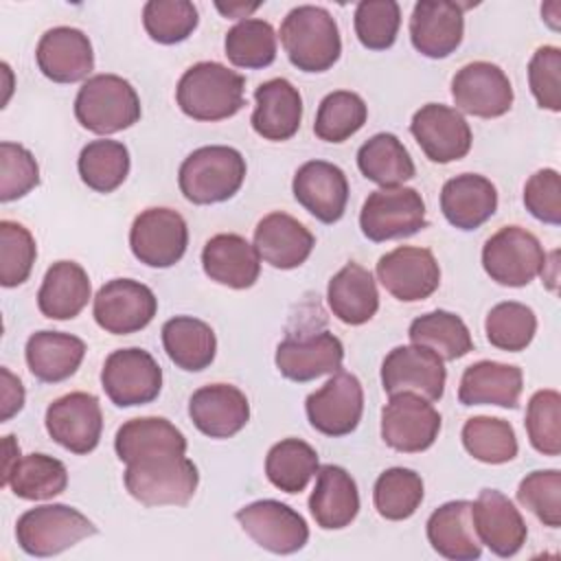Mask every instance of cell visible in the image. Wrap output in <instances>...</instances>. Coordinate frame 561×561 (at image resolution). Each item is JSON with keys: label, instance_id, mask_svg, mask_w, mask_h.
I'll return each mask as SVG.
<instances>
[{"label": "cell", "instance_id": "obj_1", "mask_svg": "<svg viewBox=\"0 0 561 561\" xmlns=\"http://www.w3.org/2000/svg\"><path fill=\"white\" fill-rule=\"evenodd\" d=\"M175 101L193 121H224L245 105V79L219 61H197L180 77Z\"/></svg>", "mask_w": 561, "mask_h": 561}, {"label": "cell", "instance_id": "obj_2", "mask_svg": "<svg viewBox=\"0 0 561 561\" xmlns=\"http://www.w3.org/2000/svg\"><path fill=\"white\" fill-rule=\"evenodd\" d=\"M280 44L289 61L302 72H324L342 53L335 18L316 4L294 7L283 18Z\"/></svg>", "mask_w": 561, "mask_h": 561}, {"label": "cell", "instance_id": "obj_3", "mask_svg": "<svg viewBox=\"0 0 561 561\" xmlns=\"http://www.w3.org/2000/svg\"><path fill=\"white\" fill-rule=\"evenodd\" d=\"M127 493L145 506H184L197 491L199 471L186 454H158L127 462Z\"/></svg>", "mask_w": 561, "mask_h": 561}, {"label": "cell", "instance_id": "obj_4", "mask_svg": "<svg viewBox=\"0 0 561 561\" xmlns=\"http://www.w3.org/2000/svg\"><path fill=\"white\" fill-rule=\"evenodd\" d=\"M245 180V158L228 145H208L191 151L178 171L182 195L193 204L230 199Z\"/></svg>", "mask_w": 561, "mask_h": 561}, {"label": "cell", "instance_id": "obj_5", "mask_svg": "<svg viewBox=\"0 0 561 561\" xmlns=\"http://www.w3.org/2000/svg\"><path fill=\"white\" fill-rule=\"evenodd\" d=\"M75 116L92 134H116L140 118V99L134 85L112 72L83 81L75 99Z\"/></svg>", "mask_w": 561, "mask_h": 561}, {"label": "cell", "instance_id": "obj_6", "mask_svg": "<svg viewBox=\"0 0 561 561\" xmlns=\"http://www.w3.org/2000/svg\"><path fill=\"white\" fill-rule=\"evenodd\" d=\"M96 535V526L68 504H44L18 517L15 537L31 557L59 554L85 537Z\"/></svg>", "mask_w": 561, "mask_h": 561}, {"label": "cell", "instance_id": "obj_7", "mask_svg": "<svg viewBox=\"0 0 561 561\" xmlns=\"http://www.w3.org/2000/svg\"><path fill=\"white\" fill-rule=\"evenodd\" d=\"M546 265L539 239L522 226H504L491 234L482 248V267L504 287H524L535 280Z\"/></svg>", "mask_w": 561, "mask_h": 561}, {"label": "cell", "instance_id": "obj_8", "mask_svg": "<svg viewBox=\"0 0 561 561\" xmlns=\"http://www.w3.org/2000/svg\"><path fill=\"white\" fill-rule=\"evenodd\" d=\"M425 226V202L416 188L408 186L373 191L359 213V228L375 243L412 237Z\"/></svg>", "mask_w": 561, "mask_h": 561}, {"label": "cell", "instance_id": "obj_9", "mask_svg": "<svg viewBox=\"0 0 561 561\" xmlns=\"http://www.w3.org/2000/svg\"><path fill=\"white\" fill-rule=\"evenodd\" d=\"M101 386L118 408L145 405L162 390V368L145 348H118L105 357Z\"/></svg>", "mask_w": 561, "mask_h": 561}, {"label": "cell", "instance_id": "obj_10", "mask_svg": "<svg viewBox=\"0 0 561 561\" xmlns=\"http://www.w3.org/2000/svg\"><path fill=\"white\" fill-rule=\"evenodd\" d=\"M440 432V414L432 401L414 394H390L381 410V438L401 454H419L434 445Z\"/></svg>", "mask_w": 561, "mask_h": 561}, {"label": "cell", "instance_id": "obj_11", "mask_svg": "<svg viewBox=\"0 0 561 561\" xmlns=\"http://www.w3.org/2000/svg\"><path fill=\"white\" fill-rule=\"evenodd\" d=\"M188 245V228L184 217L164 206L142 210L129 228V248L134 256L149 267L175 265Z\"/></svg>", "mask_w": 561, "mask_h": 561}, {"label": "cell", "instance_id": "obj_12", "mask_svg": "<svg viewBox=\"0 0 561 561\" xmlns=\"http://www.w3.org/2000/svg\"><path fill=\"white\" fill-rule=\"evenodd\" d=\"M158 311L156 294L140 280L112 278L94 296V320L112 335H129L145 329Z\"/></svg>", "mask_w": 561, "mask_h": 561}, {"label": "cell", "instance_id": "obj_13", "mask_svg": "<svg viewBox=\"0 0 561 561\" xmlns=\"http://www.w3.org/2000/svg\"><path fill=\"white\" fill-rule=\"evenodd\" d=\"M305 412L313 430L324 436L351 434L364 412V390L353 373L337 370L331 379L305 401Z\"/></svg>", "mask_w": 561, "mask_h": 561}, {"label": "cell", "instance_id": "obj_14", "mask_svg": "<svg viewBox=\"0 0 561 561\" xmlns=\"http://www.w3.org/2000/svg\"><path fill=\"white\" fill-rule=\"evenodd\" d=\"M234 517L254 543L274 554H294L309 541L305 517L278 500H256Z\"/></svg>", "mask_w": 561, "mask_h": 561}, {"label": "cell", "instance_id": "obj_15", "mask_svg": "<svg viewBox=\"0 0 561 561\" xmlns=\"http://www.w3.org/2000/svg\"><path fill=\"white\" fill-rule=\"evenodd\" d=\"M445 379L443 359L421 344L397 346L381 364V386L388 394L414 392L427 401H438L445 392Z\"/></svg>", "mask_w": 561, "mask_h": 561}, {"label": "cell", "instance_id": "obj_16", "mask_svg": "<svg viewBox=\"0 0 561 561\" xmlns=\"http://www.w3.org/2000/svg\"><path fill=\"white\" fill-rule=\"evenodd\" d=\"M48 436L72 454H90L96 449L103 432L101 403L90 392H68L46 408Z\"/></svg>", "mask_w": 561, "mask_h": 561}, {"label": "cell", "instance_id": "obj_17", "mask_svg": "<svg viewBox=\"0 0 561 561\" xmlns=\"http://www.w3.org/2000/svg\"><path fill=\"white\" fill-rule=\"evenodd\" d=\"M377 278L397 300L430 298L440 285V267L427 248L399 245L377 261Z\"/></svg>", "mask_w": 561, "mask_h": 561}, {"label": "cell", "instance_id": "obj_18", "mask_svg": "<svg viewBox=\"0 0 561 561\" xmlns=\"http://www.w3.org/2000/svg\"><path fill=\"white\" fill-rule=\"evenodd\" d=\"M451 96L458 112L497 118L513 105V85L506 72L491 61H471L451 79Z\"/></svg>", "mask_w": 561, "mask_h": 561}, {"label": "cell", "instance_id": "obj_19", "mask_svg": "<svg viewBox=\"0 0 561 561\" xmlns=\"http://www.w3.org/2000/svg\"><path fill=\"white\" fill-rule=\"evenodd\" d=\"M410 131L423 153L438 164L465 158L473 140L467 118L456 107L443 103H427L416 110Z\"/></svg>", "mask_w": 561, "mask_h": 561}, {"label": "cell", "instance_id": "obj_20", "mask_svg": "<svg viewBox=\"0 0 561 561\" xmlns=\"http://www.w3.org/2000/svg\"><path fill=\"white\" fill-rule=\"evenodd\" d=\"M473 528L493 554L513 557L517 554L528 537L526 522L515 504L497 489H482L476 502H471Z\"/></svg>", "mask_w": 561, "mask_h": 561}, {"label": "cell", "instance_id": "obj_21", "mask_svg": "<svg viewBox=\"0 0 561 561\" xmlns=\"http://www.w3.org/2000/svg\"><path fill=\"white\" fill-rule=\"evenodd\" d=\"M291 191L296 202L322 224L340 221L346 210L348 180L333 162L309 160L298 167Z\"/></svg>", "mask_w": 561, "mask_h": 561}, {"label": "cell", "instance_id": "obj_22", "mask_svg": "<svg viewBox=\"0 0 561 561\" xmlns=\"http://www.w3.org/2000/svg\"><path fill=\"white\" fill-rule=\"evenodd\" d=\"M37 68L55 83H77L90 79L94 53L90 37L75 26L48 28L35 50Z\"/></svg>", "mask_w": 561, "mask_h": 561}, {"label": "cell", "instance_id": "obj_23", "mask_svg": "<svg viewBox=\"0 0 561 561\" xmlns=\"http://www.w3.org/2000/svg\"><path fill=\"white\" fill-rule=\"evenodd\" d=\"M465 15L462 7L449 0H421L410 15L412 46L430 57H449L462 42Z\"/></svg>", "mask_w": 561, "mask_h": 561}, {"label": "cell", "instance_id": "obj_24", "mask_svg": "<svg viewBox=\"0 0 561 561\" xmlns=\"http://www.w3.org/2000/svg\"><path fill=\"white\" fill-rule=\"evenodd\" d=\"M193 425L210 438H230L250 421L248 397L232 383H208L188 399Z\"/></svg>", "mask_w": 561, "mask_h": 561}, {"label": "cell", "instance_id": "obj_25", "mask_svg": "<svg viewBox=\"0 0 561 561\" xmlns=\"http://www.w3.org/2000/svg\"><path fill=\"white\" fill-rule=\"evenodd\" d=\"M344 346L331 331L311 333L307 337H287L276 346V368L283 377L305 383L342 368Z\"/></svg>", "mask_w": 561, "mask_h": 561}, {"label": "cell", "instance_id": "obj_26", "mask_svg": "<svg viewBox=\"0 0 561 561\" xmlns=\"http://www.w3.org/2000/svg\"><path fill=\"white\" fill-rule=\"evenodd\" d=\"M252 127L263 140H289L302 121V96L291 81L276 77L254 90Z\"/></svg>", "mask_w": 561, "mask_h": 561}, {"label": "cell", "instance_id": "obj_27", "mask_svg": "<svg viewBox=\"0 0 561 561\" xmlns=\"http://www.w3.org/2000/svg\"><path fill=\"white\" fill-rule=\"evenodd\" d=\"M206 276L230 289H248L259 280L261 256L245 237L221 232L206 241L202 250Z\"/></svg>", "mask_w": 561, "mask_h": 561}, {"label": "cell", "instance_id": "obj_28", "mask_svg": "<svg viewBox=\"0 0 561 561\" xmlns=\"http://www.w3.org/2000/svg\"><path fill=\"white\" fill-rule=\"evenodd\" d=\"M316 245V237L296 217L270 213L254 228V248L259 256L276 270L300 267Z\"/></svg>", "mask_w": 561, "mask_h": 561}, {"label": "cell", "instance_id": "obj_29", "mask_svg": "<svg viewBox=\"0 0 561 561\" xmlns=\"http://www.w3.org/2000/svg\"><path fill=\"white\" fill-rule=\"evenodd\" d=\"M524 388L522 368L480 359L465 368L458 386V401L462 405H500L515 410Z\"/></svg>", "mask_w": 561, "mask_h": 561}, {"label": "cell", "instance_id": "obj_30", "mask_svg": "<svg viewBox=\"0 0 561 561\" xmlns=\"http://www.w3.org/2000/svg\"><path fill=\"white\" fill-rule=\"evenodd\" d=\"M309 511L324 530L351 526L359 513V491L353 476L337 465H322L316 473V486L309 495Z\"/></svg>", "mask_w": 561, "mask_h": 561}, {"label": "cell", "instance_id": "obj_31", "mask_svg": "<svg viewBox=\"0 0 561 561\" xmlns=\"http://www.w3.org/2000/svg\"><path fill=\"white\" fill-rule=\"evenodd\" d=\"M440 210L458 230H476L497 210V191L478 173H460L443 184Z\"/></svg>", "mask_w": 561, "mask_h": 561}, {"label": "cell", "instance_id": "obj_32", "mask_svg": "<svg viewBox=\"0 0 561 561\" xmlns=\"http://www.w3.org/2000/svg\"><path fill=\"white\" fill-rule=\"evenodd\" d=\"M425 530L432 548L445 559L473 561L482 554V543L473 528L469 500H454L438 506L430 515Z\"/></svg>", "mask_w": 561, "mask_h": 561}, {"label": "cell", "instance_id": "obj_33", "mask_svg": "<svg viewBox=\"0 0 561 561\" xmlns=\"http://www.w3.org/2000/svg\"><path fill=\"white\" fill-rule=\"evenodd\" d=\"M26 364L35 379L59 383L77 373L85 355V342L61 331H37L26 340Z\"/></svg>", "mask_w": 561, "mask_h": 561}, {"label": "cell", "instance_id": "obj_34", "mask_svg": "<svg viewBox=\"0 0 561 561\" xmlns=\"http://www.w3.org/2000/svg\"><path fill=\"white\" fill-rule=\"evenodd\" d=\"M90 294L88 272L75 261H57L44 274L37 307L50 320H72L83 311Z\"/></svg>", "mask_w": 561, "mask_h": 561}, {"label": "cell", "instance_id": "obj_35", "mask_svg": "<svg viewBox=\"0 0 561 561\" xmlns=\"http://www.w3.org/2000/svg\"><path fill=\"white\" fill-rule=\"evenodd\" d=\"M327 302L333 316L351 327L368 322L379 309V291L373 274L359 263H346L327 287Z\"/></svg>", "mask_w": 561, "mask_h": 561}, {"label": "cell", "instance_id": "obj_36", "mask_svg": "<svg viewBox=\"0 0 561 561\" xmlns=\"http://www.w3.org/2000/svg\"><path fill=\"white\" fill-rule=\"evenodd\" d=\"M116 456L127 465L158 454H186L184 434L162 416H140L123 423L114 436Z\"/></svg>", "mask_w": 561, "mask_h": 561}, {"label": "cell", "instance_id": "obj_37", "mask_svg": "<svg viewBox=\"0 0 561 561\" xmlns=\"http://www.w3.org/2000/svg\"><path fill=\"white\" fill-rule=\"evenodd\" d=\"M162 346L169 359L188 373L204 370L217 353V337L210 324L193 316H175L162 324Z\"/></svg>", "mask_w": 561, "mask_h": 561}, {"label": "cell", "instance_id": "obj_38", "mask_svg": "<svg viewBox=\"0 0 561 561\" xmlns=\"http://www.w3.org/2000/svg\"><path fill=\"white\" fill-rule=\"evenodd\" d=\"M357 167L362 175L381 188L401 186L412 180L416 169L403 142L388 131L370 136L357 151Z\"/></svg>", "mask_w": 561, "mask_h": 561}, {"label": "cell", "instance_id": "obj_39", "mask_svg": "<svg viewBox=\"0 0 561 561\" xmlns=\"http://www.w3.org/2000/svg\"><path fill=\"white\" fill-rule=\"evenodd\" d=\"M408 337L412 344L434 351L443 362L460 359L473 351V340L462 318L445 309H436L412 320Z\"/></svg>", "mask_w": 561, "mask_h": 561}, {"label": "cell", "instance_id": "obj_40", "mask_svg": "<svg viewBox=\"0 0 561 561\" xmlns=\"http://www.w3.org/2000/svg\"><path fill=\"white\" fill-rule=\"evenodd\" d=\"M2 484L22 500H50L66 491L68 471L61 460L48 454H28L20 456Z\"/></svg>", "mask_w": 561, "mask_h": 561}, {"label": "cell", "instance_id": "obj_41", "mask_svg": "<svg viewBox=\"0 0 561 561\" xmlns=\"http://www.w3.org/2000/svg\"><path fill=\"white\" fill-rule=\"evenodd\" d=\"M318 454L316 449L300 438H283L265 456V476L267 480L285 491L300 493L309 480L318 473Z\"/></svg>", "mask_w": 561, "mask_h": 561}, {"label": "cell", "instance_id": "obj_42", "mask_svg": "<svg viewBox=\"0 0 561 561\" xmlns=\"http://www.w3.org/2000/svg\"><path fill=\"white\" fill-rule=\"evenodd\" d=\"M77 169L88 188L96 193H112L129 173V151L118 140H92L81 149Z\"/></svg>", "mask_w": 561, "mask_h": 561}, {"label": "cell", "instance_id": "obj_43", "mask_svg": "<svg viewBox=\"0 0 561 561\" xmlns=\"http://www.w3.org/2000/svg\"><path fill=\"white\" fill-rule=\"evenodd\" d=\"M226 57L232 66L256 70L267 68L276 59L274 26L261 18L239 20L224 39Z\"/></svg>", "mask_w": 561, "mask_h": 561}, {"label": "cell", "instance_id": "obj_44", "mask_svg": "<svg viewBox=\"0 0 561 561\" xmlns=\"http://www.w3.org/2000/svg\"><path fill=\"white\" fill-rule=\"evenodd\" d=\"M462 445L480 462L504 465L517 456V436L508 421L497 416H471L462 425Z\"/></svg>", "mask_w": 561, "mask_h": 561}, {"label": "cell", "instance_id": "obj_45", "mask_svg": "<svg viewBox=\"0 0 561 561\" xmlns=\"http://www.w3.org/2000/svg\"><path fill=\"white\" fill-rule=\"evenodd\" d=\"M366 118L368 107L357 92L335 90L320 101L313 134L324 142H344L364 127Z\"/></svg>", "mask_w": 561, "mask_h": 561}, {"label": "cell", "instance_id": "obj_46", "mask_svg": "<svg viewBox=\"0 0 561 561\" xmlns=\"http://www.w3.org/2000/svg\"><path fill=\"white\" fill-rule=\"evenodd\" d=\"M373 502L383 519H408L423 502V480L412 469L390 467L379 473L373 489Z\"/></svg>", "mask_w": 561, "mask_h": 561}, {"label": "cell", "instance_id": "obj_47", "mask_svg": "<svg viewBox=\"0 0 561 561\" xmlns=\"http://www.w3.org/2000/svg\"><path fill=\"white\" fill-rule=\"evenodd\" d=\"M484 331L491 346L508 353H519L535 337L537 316L524 302H515V300L497 302L486 313Z\"/></svg>", "mask_w": 561, "mask_h": 561}, {"label": "cell", "instance_id": "obj_48", "mask_svg": "<svg viewBox=\"0 0 561 561\" xmlns=\"http://www.w3.org/2000/svg\"><path fill=\"white\" fill-rule=\"evenodd\" d=\"M199 22V13L188 0H149L142 7V24L147 35L158 44L184 42Z\"/></svg>", "mask_w": 561, "mask_h": 561}, {"label": "cell", "instance_id": "obj_49", "mask_svg": "<svg viewBox=\"0 0 561 561\" xmlns=\"http://www.w3.org/2000/svg\"><path fill=\"white\" fill-rule=\"evenodd\" d=\"M526 434L530 445L543 456L561 454V394L557 390H537L526 408Z\"/></svg>", "mask_w": 561, "mask_h": 561}, {"label": "cell", "instance_id": "obj_50", "mask_svg": "<svg viewBox=\"0 0 561 561\" xmlns=\"http://www.w3.org/2000/svg\"><path fill=\"white\" fill-rule=\"evenodd\" d=\"M37 245L28 228L18 221H0V283L2 287L22 285L33 270Z\"/></svg>", "mask_w": 561, "mask_h": 561}, {"label": "cell", "instance_id": "obj_51", "mask_svg": "<svg viewBox=\"0 0 561 561\" xmlns=\"http://www.w3.org/2000/svg\"><path fill=\"white\" fill-rule=\"evenodd\" d=\"M401 9L394 0H364L355 7V35L368 50H386L394 44Z\"/></svg>", "mask_w": 561, "mask_h": 561}, {"label": "cell", "instance_id": "obj_52", "mask_svg": "<svg viewBox=\"0 0 561 561\" xmlns=\"http://www.w3.org/2000/svg\"><path fill=\"white\" fill-rule=\"evenodd\" d=\"M517 502L550 528L561 526V471H530L517 486Z\"/></svg>", "mask_w": 561, "mask_h": 561}, {"label": "cell", "instance_id": "obj_53", "mask_svg": "<svg viewBox=\"0 0 561 561\" xmlns=\"http://www.w3.org/2000/svg\"><path fill=\"white\" fill-rule=\"evenodd\" d=\"M39 184L35 156L18 142H0V202H13Z\"/></svg>", "mask_w": 561, "mask_h": 561}, {"label": "cell", "instance_id": "obj_54", "mask_svg": "<svg viewBox=\"0 0 561 561\" xmlns=\"http://www.w3.org/2000/svg\"><path fill=\"white\" fill-rule=\"evenodd\" d=\"M528 85L539 107L561 110V50L557 46H539L528 61Z\"/></svg>", "mask_w": 561, "mask_h": 561}, {"label": "cell", "instance_id": "obj_55", "mask_svg": "<svg viewBox=\"0 0 561 561\" xmlns=\"http://www.w3.org/2000/svg\"><path fill=\"white\" fill-rule=\"evenodd\" d=\"M526 210L550 226L561 224V178L554 169H539L524 186Z\"/></svg>", "mask_w": 561, "mask_h": 561}, {"label": "cell", "instance_id": "obj_56", "mask_svg": "<svg viewBox=\"0 0 561 561\" xmlns=\"http://www.w3.org/2000/svg\"><path fill=\"white\" fill-rule=\"evenodd\" d=\"M0 377H2V388H0L2 414H0V421L4 423L24 408V388H22V381L7 366L0 368Z\"/></svg>", "mask_w": 561, "mask_h": 561}, {"label": "cell", "instance_id": "obj_57", "mask_svg": "<svg viewBox=\"0 0 561 561\" xmlns=\"http://www.w3.org/2000/svg\"><path fill=\"white\" fill-rule=\"evenodd\" d=\"M20 460V445L15 443V436L9 434L4 436V462H2V480L9 476V471L15 467Z\"/></svg>", "mask_w": 561, "mask_h": 561}, {"label": "cell", "instance_id": "obj_58", "mask_svg": "<svg viewBox=\"0 0 561 561\" xmlns=\"http://www.w3.org/2000/svg\"><path fill=\"white\" fill-rule=\"evenodd\" d=\"M224 15H228V18H248V13H252V11H256L261 4L259 2H254V4H245V2H228V4H221V2H217L215 4Z\"/></svg>", "mask_w": 561, "mask_h": 561}]
</instances>
